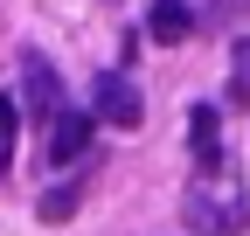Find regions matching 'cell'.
Here are the masks:
<instances>
[{"label": "cell", "instance_id": "cell-5", "mask_svg": "<svg viewBox=\"0 0 250 236\" xmlns=\"http://www.w3.org/2000/svg\"><path fill=\"white\" fill-rule=\"evenodd\" d=\"M146 35L153 42H188L195 35V7H188V0H153L146 7Z\"/></svg>", "mask_w": 250, "mask_h": 236}, {"label": "cell", "instance_id": "cell-1", "mask_svg": "<svg viewBox=\"0 0 250 236\" xmlns=\"http://www.w3.org/2000/svg\"><path fill=\"white\" fill-rule=\"evenodd\" d=\"M181 216H188V229H195V236H243V222H250L236 181H223V167L202 174V181L181 195Z\"/></svg>", "mask_w": 250, "mask_h": 236}, {"label": "cell", "instance_id": "cell-2", "mask_svg": "<svg viewBox=\"0 0 250 236\" xmlns=\"http://www.w3.org/2000/svg\"><path fill=\"white\" fill-rule=\"evenodd\" d=\"M90 111H98L104 125H118V132H132L146 104H139V91H132V77H125V70H104L98 83H90Z\"/></svg>", "mask_w": 250, "mask_h": 236}, {"label": "cell", "instance_id": "cell-7", "mask_svg": "<svg viewBox=\"0 0 250 236\" xmlns=\"http://www.w3.org/2000/svg\"><path fill=\"white\" fill-rule=\"evenodd\" d=\"M14 139H21V98L0 91V174L14 167Z\"/></svg>", "mask_w": 250, "mask_h": 236}, {"label": "cell", "instance_id": "cell-6", "mask_svg": "<svg viewBox=\"0 0 250 236\" xmlns=\"http://www.w3.org/2000/svg\"><path fill=\"white\" fill-rule=\"evenodd\" d=\"M188 139H195V167H202V174L223 167V125H215V104H195V118H188Z\"/></svg>", "mask_w": 250, "mask_h": 236}, {"label": "cell", "instance_id": "cell-3", "mask_svg": "<svg viewBox=\"0 0 250 236\" xmlns=\"http://www.w3.org/2000/svg\"><path fill=\"white\" fill-rule=\"evenodd\" d=\"M83 153H90V118L56 104L49 111V167H77Z\"/></svg>", "mask_w": 250, "mask_h": 236}, {"label": "cell", "instance_id": "cell-4", "mask_svg": "<svg viewBox=\"0 0 250 236\" xmlns=\"http://www.w3.org/2000/svg\"><path fill=\"white\" fill-rule=\"evenodd\" d=\"M21 104L35 111V118H49L62 104V83H56V70H49L42 49H21Z\"/></svg>", "mask_w": 250, "mask_h": 236}, {"label": "cell", "instance_id": "cell-9", "mask_svg": "<svg viewBox=\"0 0 250 236\" xmlns=\"http://www.w3.org/2000/svg\"><path fill=\"white\" fill-rule=\"evenodd\" d=\"M77 209V188H56V195H42V222H62Z\"/></svg>", "mask_w": 250, "mask_h": 236}, {"label": "cell", "instance_id": "cell-8", "mask_svg": "<svg viewBox=\"0 0 250 236\" xmlns=\"http://www.w3.org/2000/svg\"><path fill=\"white\" fill-rule=\"evenodd\" d=\"M229 63H236V83H229V98H243V104H250V42H236V49H229Z\"/></svg>", "mask_w": 250, "mask_h": 236}]
</instances>
